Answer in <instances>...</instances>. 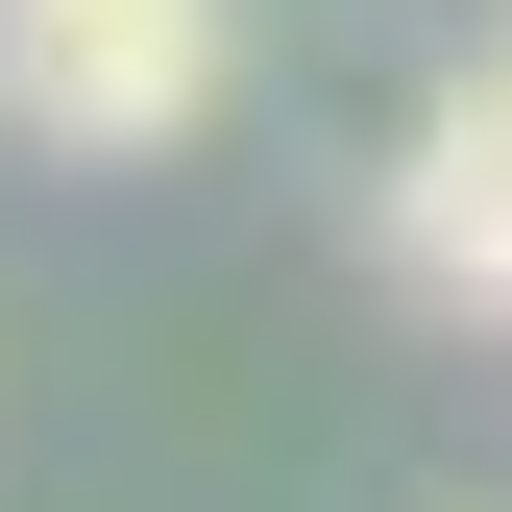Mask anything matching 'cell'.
Here are the masks:
<instances>
[{
  "mask_svg": "<svg viewBox=\"0 0 512 512\" xmlns=\"http://www.w3.org/2000/svg\"><path fill=\"white\" fill-rule=\"evenodd\" d=\"M464 74H488V98H512V25H488V49H464Z\"/></svg>",
  "mask_w": 512,
  "mask_h": 512,
  "instance_id": "3957f363",
  "label": "cell"
},
{
  "mask_svg": "<svg viewBox=\"0 0 512 512\" xmlns=\"http://www.w3.org/2000/svg\"><path fill=\"white\" fill-rule=\"evenodd\" d=\"M391 269L464 293V317H512V98H488V74L415 98V147H391Z\"/></svg>",
  "mask_w": 512,
  "mask_h": 512,
  "instance_id": "7a4b0ae2",
  "label": "cell"
},
{
  "mask_svg": "<svg viewBox=\"0 0 512 512\" xmlns=\"http://www.w3.org/2000/svg\"><path fill=\"white\" fill-rule=\"evenodd\" d=\"M220 74H244L220 0H0V122H25L49 171H147V147H196Z\"/></svg>",
  "mask_w": 512,
  "mask_h": 512,
  "instance_id": "6da1fadb",
  "label": "cell"
}]
</instances>
